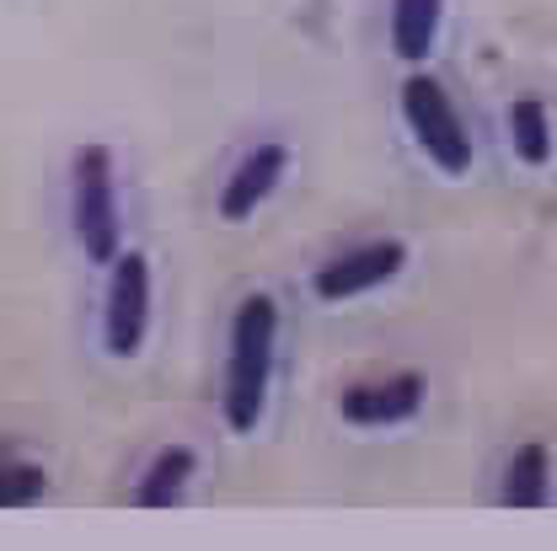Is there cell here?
Returning a JSON list of instances; mask_svg holds the SVG:
<instances>
[{"instance_id":"cell-6","label":"cell","mask_w":557,"mask_h":551,"mask_svg":"<svg viewBox=\"0 0 557 551\" xmlns=\"http://www.w3.org/2000/svg\"><path fill=\"white\" fill-rule=\"evenodd\" d=\"M423 408V375L403 370V375H381V380H359L338 397V413L354 428H397Z\"/></svg>"},{"instance_id":"cell-12","label":"cell","mask_w":557,"mask_h":551,"mask_svg":"<svg viewBox=\"0 0 557 551\" xmlns=\"http://www.w3.org/2000/svg\"><path fill=\"white\" fill-rule=\"evenodd\" d=\"M44 492H49L44 466H27V461H0V503H5V509L38 503Z\"/></svg>"},{"instance_id":"cell-2","label":"cell","mask_w":557,"mask_h":551,"mask_svg":"<svg viewBox=\"0 0 557 551\" xmlns=\"http://www.w3.org/2000/svg\"><path fill=\"white\" fill-rule=\"evenodd\" d=\"M70 225L91 263L113 268L124 252V220H119V188H113V150L81 145L70 161Z\"/></svg>"},{"instance_id":"cell-10","label":"cell","mask_w":557,"mask_h":551,"mask_svg":"<svg viewBox=\"0 0 557 551\" xmlns=\"http://www.w3.org/2000/svg\"><path fill=\"white\" fill-rule=\"evenodd\" d=\"M194 466H199V455H194L188 444L161 450V455L150 461V472L139 477L135 503L139 509H166V503H177V498H183V487H188V477H194Z\"/></svg>"},{"instance_id":"cell-11","label":"cell","mask_w":557,"mask_h":551,"mask_svg":"<svg viewBox=\"0 0 557 551\" xmlns=\"http://www.w3.org/2000/svg\"><path fill=\"white\" fill-rule=\"evenodd\" d=\"M509 139H515V155L525 166H547L553 161V118H547L542 97H520L509 108Z\"/></svg>"},{"instance_id":"cell-4","label":"cell","mask_w":557,"mask_h":551,"mask_svg":"<svg viewBox=\"0 0 557 551\" xmlns=\"http://www.w3.org/2000/svg\"><path fill=\"white\" fill-rule=\"evenodd\" d=\"M150 327V263L145 252H119L108 268V305H102V343L113 359H135Z\"/></svg>"},{"instance_id":"cell-5","label":"cell","mask_w":557,"mask_h":551,"mask_svg":"<svg viewBox=\"0 0 557 551\" xmlns=\"http://www.w3.org/2000/svg\"><path fill=\"white\" fill-rule=\"evenodd\" d=\"M403 263H408V247H403V241H364V247H354L344 258L322 263L317 278H311V289H317V300L338 305V300H354V295H364V289L397 278Z\"/></svg>"},{"instance_id":"cell-1","label":"cell","mask_w":557,"mask_h":551,"mask_svg":"<svg viewBox=\"0 0 557 551\" xmlns=\"http://www.w3.org/2000/svg\"><path fill=\"white\" fill-rule=\"evenodd\" d=\"M274 348H278V300L252 289L236 305L231 322V359H225V428L252 434L258 417L269 408V380H274Z\"/></svg>"},{"instance_id":"cell-3","label":"cell","mask_w":557,"mask_h":551,"mask_svg":"<svg viewBox=\"0 0 557 551\" xmlns=\"http://www.w3.org/2000/svg\"><path fill=\"white\" fill-rule=\"evenodd\" d=\"M403 118L413 129L418 150L445 172V177H467L472 172V139H467V124L450 102V91L429 75V70H413L403 80Z\"/></svg>"},{"instance_id":"cell-7","label":"cell","mask_w":557,"mask_h":551,"mask_svg":"<svg viewBox=\"0 0 557 551\" xmlns=\"http://www.w3.org/2000/svg\"><path fill=\"white\" fill-rule=\"evenodd\" d=\"M284 166H289V150H284L278 139L258 145V150H247V155L236 161V172L225 177V188H220V220H231V225L252 220L263 199H274Z\"/></svg>"},{"instance_id":"cell-8","label":"cell","mask_w":557,"mask_h":551,"mask_svg":"<svg viewBox=\"0 0 557 551\" xmlns=\"http://www.w3.org/2000/svg\"><path fill=\"white\" fill-rule=\"evenodd\" d=\"M445 0H392V49L403 65H423L440 38Z\"/></svg>"},{"instance_id":"cell-9","label":"cell","mask_w":557,"mask_h":551,"mask_svg":"<svg viewBox=\"0 0 557 551\" xmlns=\"http://www.w3.org/2000/svg\"><path fill=\"white\" fill-rule=\"evenodd\" d=\"M553 487V455L547 444H520L504 466V503L509 509H542Z\"/></svg>"}]
</instances>
